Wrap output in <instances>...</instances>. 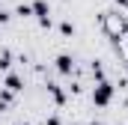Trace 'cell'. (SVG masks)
<instances>
[{"label":"cell","instance_id":"ba28073f","mask_svg":"<svg viewBox=\"0 0 128 125\" xmlns=\"http://www.w3.org/2000/svg\"><path fill=\"white\" fill-rule=\"evenodd\" d=\"M92 125H96V122H92Z\"/></svg>","mask_w":128,"mask_h":125},{"label":"cell","instance_id":"7a4b0ae2","mask_svg":"<svg viewBox=\"0 0 128 125\" xmlns=\"http://www.w3.org/2000/svg\"><path fill=\"white\" fill-rule=\"evenodd\" d=\"M33 15L39 18V24H42V27H48V24H51V9H48V3H45V0H33Z\"/></svg>","mask_w":128,"mask_h":125},{"label":"cell","instance_id":"277c9868","mask_svg":"<svg viewBox=\"0 0 128 125\" xmlns=\"http://www.w3.org/2000/svg\"><path fill=\"white\" fill-rule=\"evenodd\" d=\"M6 90H9V92H18V90H21V78H18V74H9V78H6Z\"/></svg>","mask_w":128,"mask_h":125},{"label":"cell","instance_id":"3957f363","mask_svg":"<svg viewBox=\"0 0 128 125\" xmlns=\"http://www.w3.org/2000/svg\"><path fill=\"white\" fill-rule=\"evenodd\" d=\"M72 66H74V60H72L68 54H60V57H57V72H60V74H68Z\"/></svg>","mask_w":128,"mask_h":125},{"label":"cell","instance_id":"8992f818","mask_svg":"<svg viewBox=\"0 0 128 125\" xmlns=\"http://www.w3.org/2000/svg\"><path fill=\"white\" fill-rule=\"evenodd\" d=\"M18 15H24V18L33 15V6H27V3H24V6H18Z\"/></svg>","mask_w":128,"mask_h":125},{"label":"cell","instance_id":"5b68a950","mask_svg":"<svg viewBox=\"0 0 128 125\" xmlns=\"http://www.w3.org/2000/svg\"><path fill=\"white\" fill-rule=\"evenodd\" d=\"M48 92L54 95V101H57V104H63V101H66V95H63V90H60L57 84H48Z\"/></svg>","mask_w":128,"mask_h":125},{"label":"cell","instance_id":"52a82bcc","mask_svg":"<svg viewBox=\"0 0 128 125\" xmlns=\"http://www.w3.org/2000/svg\"><path fill=\"white\" fill-rule=\"evenodd\" d=\"M18 125H30V122H18Z\"/></svg>","mask_w":128,"mask_h":125},{"label":"cell","instance_id":"6da1fadb","mask_svg":"<svg viewBox=\"0 0 128 125\" xmlns=\"http://www.w3.org/2000/svg\"><path fill=\"white\" fill-rule=\"evenodd\" d=\"M110 98H113V84L110 80H98V86L92 90V101H96L98 107H107Z\"/></svg>","mask_w":128,"mask_h":125}]
</instances>
